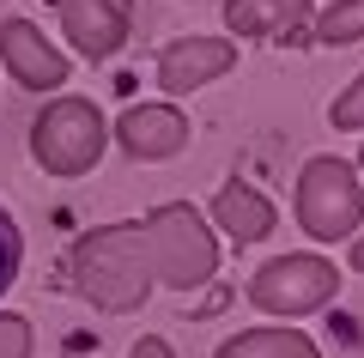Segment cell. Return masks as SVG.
I'll return each instance as SVG.
<instances>
[{"mask_svg":"<svg viewBox=\"0 0 364 358\" xmlns=\"http://www.w3.org/2000/svg\"><path fill=\"white\" fill-rule=\"evenodd\" d=\"M67 285L91 310H109V316L140 310L152 298V268H146V249H140V219L85 231L67 249Z\"/></svg>","mask_w":364,"mask_h":358,"instance_id":"6da1fadb","label":"cell"},{"mask_svg":"<svg viewBox=\"0 0 364 358\" xmlns=\"http://www.w3.org/2000/svg\"><path fill=\"white\" fill-rule=\"evenodd\" d=\"M140 249H146V268H152V285H170V292H195L219 273V237L188 201L152 206L140 219Z\"/></svg>","mask_w":364,"mask_h":358,"instance_id":"7a4b0ae2","label":"cell"},{"mask_svg":"<svg viewBox=\"0 0 364 358\" xmlns=\"http://www.w3.org/2000/svg\"><path fill=\"white\" fill-rule=\"evenodd\" d=\"M109 122L91 98H49L43 115L31 122V158L49 177H85L97 170V158L109 152Z\"/></svg>","mask_w":364,"mask_h":358,"instance_id":"3957f363","label":"cell"},{"mask_svg":"<svg viewBox=\"0 0 364 358\" xmlns=\"http://www.w3.org/2000/svg\"><path fill=\"white\" fill-rule=\"evenodd\" d=\"M298 225L310 243H346L364 225V189H358V164L322 152L298 170Z\"/></svg>","mask_w":364,"mask_h":358,"instance_id":"277c9868","label":"cell"},{"mask_svg":"<svg viewBox=\"0 0 364 358\" xmlns=\"http://www.w3.org/2000/svg\"><path fill=\"white\" fill-rule=\"evenodd\" d=\"M334 292H340V268L328 256H273L249 280V304L267 310V316H286V322L334 304Z\"/></svg>","mask_w":364,"mask_h":358,"instance_id":"5b68a950","label":"cell"},{"mask_svg":"<svg viewBox=\"0 0 364 358\" xmlns=\"http://www.w3.org/2000/svg\"><path fill=\"white\" fill-rule=\"evenodd\" d=\"M55 13H61V37L85 61H109L134 31V0H55Z\"/></svg>","mask_w":364,"mask_h":358,"instance_id":"8992f818","label":"cell"},{"mask_svg":"<svg viewBox=\"0 0 364 358\" xmlns=\"http://www.w3.org/2000/svg\"><path fill=\"white\" fill-rule=\"evenodd\" d=\"M237 67V43L231 37H176L158 49V85L170 98H188V91L213 85Z\"/></svg>","mask_w":364,"mask_h":358,"instance_id":"52a82bcc","label":"cell"},{"mask_svg":"<svg viewBox=\"0 0 364 358\" xmlns=\"http://www.w3.org/2000/svg\"><path fill=\"white\" fill-rule=\"evenodd\" d=\"M188 115L176 110V103H128L116 122V146L128 158H140V164H164V158H176L182 146H188Z\"/></svg>","mask_w":364,"mask_h":358,"instance_id":"ba28073f","label":"cell"},{"mask_svg":"<svg viewBox=\"0 0 364 358\" xmlns=\"http://www.w3.org/2000/svg\"><path fill=\"white\" fill-rule=\"evenodd\" d=\"M0 67L25 91H55L67 85V55L43 37L31 19H0Z\"/></svg>","mask_w":364,"mask_h":358,"instance_id":"9c48e42d","label":"cell"},{"mask_svg":"<svg viewBox=\"0 0 364 358\" xmlns=\"http://www.w3.org/2000/svg\"><path fill=\"white\" fill-rule=\"evenodd\" d=\"M310 13H316L310 0H225V25L261 43H298Z\"/></svg>","mask_w":364,"mask_h":358,"instance_id":"30bf717a","label":"cell"},{"mask_svg":"<svg viewBox=\"0 0 364 358\" xmlns=\"http://www.w3.org/2000/svg\"><path fill=\"white\" fill-rule=\"evenodd\" d=\"M273 201L261 189H249V182H225L219 194H213V225L219 231H231L237 243H261V237H267L273 231Z\"/></svg>","mask_w":364,"mask_h":358,"instance_id":"8fae6325","label":"cell"},{"mask_svg":"<svg viewBox=\"0 0 364 358\" xmlns=\"http://www.w3.org/2000/svg\"><path fill=\"white\" fill-rule=\"evenodd\" d=\"M213 358H322L304 328H249L237 340H225Z\"/></svg>","mask_w":364,"mask_h":358,"instance_id":"7c38bea8","label":"cell"},{"mask_svg":"<svg viewBox=\"0 0 364 358\" xmlns=\"http://www.w3.org/2000/svg\"><path fill=\"white\" fill-rule=\"evenodd\" d=\"M364 37V0H334L328 13H316V43L328 49H346V43Z\"/></svg>","mask_w":364,"mask_h":358,"instance_id":"4fadbf2b","label":"cell"},{"mask_svg":"<svg viewBox=\"0 0 364 358\" xmlns=\"http://www.w3.org/2000/svg\"><path fill=\"white\" fill-rule=\"evenodd\" d=\"M328 122H334L340 134H358V128H364V73L352 79V85L340 91L334 103H328Z\"/></svg>","mask_w":364,"mask_h":358,"instance_id":"5bb4252c","label":"cell"},{"mask_svg":"<svg viewBox=\"0 0 364 358\" xmlns=\"http://www.w3.org/2000/svg\"><path fill=\"white\" fill-rule=\"evenodd\" d=\"M18 261H25V237H18V225H13V213L0 206V292L18 280Z\"/></svg>","mask_w":364,"mask_h":358,"instance_id":"9a60e30c","label":"cell"},{"mask_svg":"<svg viewBox=\"0 0 364 358\" xmlns=\"http://www.w3.org/2000/svg\"><path fill=\"white\" fill-rule=\"evenodd\" d=\"M0 358H31V322L0 310Z\"/></svg>","mask_w":364,"mask_h":358,"instance_id":"2e32d148","label":"cell"},{"mask_svg":"<svg viewBox=\"0 0 364 358\" xmlns=\"http://www.w3.org/2000/svg\"><path fill=\"white\" fill-rule=\"evenodd\" d=\"M128 358H176V352H170V340H164V334H140Z\"/></svg>","mask_w":364,"mask_h":358,"instance_id":"e0dca14e","label":"cell"},{"mask_svg":"<svg viewBox=\"0 0 364 358\" xmlns=\"http://www.w3.org/2000/svg\"><path fill=\"white\" fill-rule=\"evenodd\" d=\"M352 273H364V237H352Z\"/></svg>","mask_w":364,"mask_h":358,"instance_id":"ac0fdd59","label":"cell"},{"mask_svg":"<svg viewBox=\"0 0 364 358\" xmlns=\"http://www.w3.org/2000/svg\"><path fill=\"white\" fill-rule=\"evenodd\" d=\"M358 170H364V152H358Z\"/></svg>","mask_w":364,"mask_h":358,"instance_id":"d6986e66","label":"cell"},{"mask_svg":"<svg viewBox=\"0 0 364 358\" xmlns=\"http://www.w3.org/2000/svg\"><path fill=\"white\" fill-rule=\"evenodd\" d=\"M73 358H79V352H73Z\"/></svg>","mask_w":364,"mask_h":358,"instance_id":"ffe728a7","label":"cell"}]
</instances>
